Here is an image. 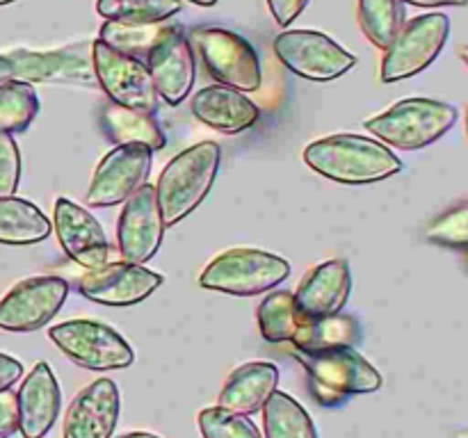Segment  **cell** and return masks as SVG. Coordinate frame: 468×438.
Listing matches in <instances>:
<instances>
[{"mask_svg": "<svg viewBox=\"0 0 468 438\" xmlns=\"http://www.w3.org/2000/svg\"><path fill=\"white\" fill-rule=\"evenodd\" d=\"M466 137H468V103H466Z\"/></svg>", "mask_w": 468, "mask_h": 438, "instance_id": "f6af8a7d", "label": "cell"}, {"mask_svg": "<svg viewBox=\"0 0 468 438\" xmlns=\"http://www.w3.org/2000/svg\"><path fill=\"white\" fill-rule=\"evenodd\" d=\"M425 237L434 245L451 246V249H468V201L430 222Z\"/></svg>", "mask_w": 468, "mask_h": 438, "instance_id": "d6a6232c", "label": "cell"}, {"mask_svg": "<svg viewBox=\"0 0 468 438\" xmlns=\"http://www.w3.org/2000/svg\"><path fill=\"white\" fill-rule=\"evenodd\" d=\"M154 85L160 99L169 105H181L195 85V50L181 23H167L163 36L146 55Z\"/></svg>", "mask_w": 468, "mask_h": 438, "instance_id": "5bb4252c", "label": "cell"}, {"mask_svg": "<svg viewBox=\"0 0 468 438\" xmlns=\"http://www.w3.org/2000/svg\"><path fill=\"white\" fill-rule=\"evenodd\" d=\"M291 276V263L277 254L250 246L222 251L215 256L204 272L199 286L204 290L224 292L233 297H254L274 290Z\"/></svg>", "mask_w": 468, "mask_h": 438, "instance_id": "5b68a950", "label": "cell"}, {"mask_svg": "<svg viewBox=\"0 0 468 438\" xmlns=\"http://www.w3.org/2000/svg\"><path fill=\"white\" fill-rule=\"evenodd\" d=\"M400 3L416 5V7H464L468 0H400Z\"/></svg>", "mask_w": 468, "mask_h": 438, "instance_id": "74e56055", "label": "cell"}, {"mask_svg": "<svg viewBox=\"0 0 468 438\" xmlns=\"http://www.w3.org/2000/svg\"><path fill=\"white\" fill-rule=\"evenodd\" d=\"M50 219L32 201L16 194L0 196V245H37L50 235Z\"/></svg>", "mask_w": 468, "mask_h": 438, "instance_id": "cb8c5ba5", "label": "cell"}, {"mask_svg": "<svg viewBox=\"0 0 468 438\" xmlns=\"http://www.w3.org/2000/svg\"><path fill=\"white\" fill-rule=\"evenodd\" d=\"M163 283V274L154 272L144 265L128 263V260H119V263L108 260L101 267L87 269V274H82L80 283H78V290L96 304L123 308V306H135L144 301Z\"/></svg>", "mask_w": 468, "mask_h": 438, "instance_id": "4fadbf2b", "label": "cell"}, {"mask_svg": "<svg viewBox=\"0 0 468 438\" xmlns=\"http://www.w3.org/2000/svg\"><path fill=\"white\" fill-rule=\"evenodd\" d=\"M265 438H318L314 420L288 392L274 391L263 406Z\"/></svg>", "mask_w": 468, "mask_h": 438, "instance_id": "484cf974", "label": "cell"}, {"mask_svg": "<svg viewBox=\"0 0 468 438\" xmlns=\"http://www.w3.org/2000/svg\"><path fill=\"white\" fill-rule=\"evenodd\" d=\"M103 132L112 144H142L151 151H160L167 144L163 128L155 121V114L140 112V110L123 108L117 103H105L101 112Z\"/></svg>", "mask_w": 468, "mask_h": 438, "instance_id": "603a6c76", "label": "cell"}, {"mask_svg": "<svg viewBox=\"0 0 468 438\" xmlns=\"http://www.w3.org/2000/svg\"><path fill=\"white\" fill-rule=\"evenodd\" d=\"M9 3H16V0H0V7H3V5H9Z\"/></svg>", "mask_w": 468, "mask_h": 438, "instance_id": "ee69618b", "label": "cell"}, {"mask_svg": "<svg viewBox=\"0 0 468 438\" xmlns=\"http://www.w3.org/2000/svg\"><path fill=\"white\" fill-rule=\"evenodd\" d=\"M219 160H222L219 144L199 141L187 146L165 164L155 185V199L165 226H174L199 208L218 178Z\"/></svg>", "mask_w": 468, "mask_h": 438, "instance_id": "7a4b0ae2", "label": "cell"}, {"mask_svg": "<svg viewBox=\"0 0 468 438\" xmlns=\"http://www.w3.org/2000/svg\"><path fill=\"white\" fill-rule=\"evenodd\" d=\"M187 36H190L192 50H197L204 62L206 71L219 85L233 87L238 91L261 89L263 71H261L259 53L245 36L215 26L197 27Z\"/></svg>", "mask_w": 468, "mask_h": 438, "instance_id": "8992f818", "label": "cell"}, {"mask_svg": "<svg viewBox=\"0 0 468 438\" xmlns=\"http://www.w3.org/2000/svg\"><path fill=\"white\" fill-rule=\"evenodd\" d=\"M183 7V0H96V12L105 21L165 23L172 21Z\"/></svg>", "mask_w": 468, "mask_h": 438, "instance_id": "4dcf8cb0", "label": "cell"}, {"mask_svg": "<svg viewBox=\"0 0 468 438\" xmlns=\"http://www.w3.org/2000/svg\"><path fill=\"white\" fill-rule=\"evenodd\" d=\"M274 55L295 76L314 82L341 78L356 64V57L318 30H286L274 36Z\"/></svg>", "mask_w": 468, "mask_h": 438, "instance_id": "30bf717a", "label": "cell"}, {"mask_svg": "<svg viewBox=\"0 0 468 438\" xmlns=\"http://www.w3.org/2000/svg\"><path fill=\"white\" fill-rule=\"evenodd\" d=\"M21 182V153L12 135L0 130V196L16 194Z\"/></svg>", "mask_w": 468, "mask_h": 438, "instance_id": "836d02e7", "label": "cell"}, {"mask_svg": "<svg viewBox=\"0 0 468 438\" xmlns=\"http://www.w3.org/2000/svg\"><path fill=\"white\" fill-rule=\"evenodd\" d=\"M457 438H468V429H464V432L457 433Z\"/></svg>", "mask_w": 468, "mask_h": 438, "instance_id": "7bdbcfd3", "label": "cell"}, {"mask_svg": "<svg viewBox=\"0 0 468 438\" xmlns=\"http://www.w3.org/2000/svg\"><path fill=\"white\" fill-rule=\"evenodd\" d=\"M21 377H23L21 360L14 359V356L0 354V391L12 388Z\"/></svg>", "mask_w": 468, "mask_h": 438, "instance_id": "8d00e7d4", "label": "cell"}, {"mask_svg": "<svg viewBox=\"0 0 468 438\" xmlns=\"http://www.w3.org/2000/svg\"><path fill=\"white\" fill-rule=\"evenodd\" d=\"M297 360L309 372L311 391L324 406H338L350 395H368L382 388L379 370L355 347L323 351H297Z\"/></svg>", "mask_w": 468, "mask_h": 438, "instance_id": "3957f363", "label": "cell"}, {"mask_svg": "<svg viewBox=\"0 0 468 438\" xmlns=\"http://www.w3.org/2000/svg\"><path fill=\"white\" fill-rule=\"evenodd\" d=\"M48 338L69 360L94 372L131 368L135 360L126 338L96 319H67L50 327Z\"/></svg>", "mask_w": 468, "mask_h": 438, "instance_id": "52a82bcc", "label": "cell"}, {"mask_svg": "<svg viewBox=\"0 0 468 438\" xmlns=\"http://www.w3.org/2000/svg\"><path fill=\"white\" fill-rule=\"evenodd\" d=\"M302 158L315 173L343 185H370L402 172V160L388 146L352 132L311 141Z\"/></svg>", "mask_w": 468, "mask_h": 438, "instance_id": "6da1fadb", "label": "cell"}, {"mask_svg": "<svg viewBox=\"0 0 468 438\" xmlns=\"http://www.w3.org/2000/svg\"><path fill=\"white\" fill-rule=\"evenodd\" d=\"M199 432L204 438H263L247 415L222 406H210L199 413Z\"/></svg>", "mask_w": 468, "mask_h": 438, "instance_id": "1f68e13d", "label": "cell"}, {"mask_svg": "<svg viewBox=\"0 0 468 438\" xmlns=\"http://www.w3.org/2000/svg\"><path fill=\"white\" fill-rule=\"evenodd\" d=\"M457 123V110L434 99L398 100L378 117H370L366 128L382 144L400 151H420L441 140Z\"/></svg>", "mask_w": 468, "mask_h": 438, "instance_id": "277c9868", "label": "cell"}, {"mask_svg": "<svg viewBox=\"0 0 468 438\" xmlns=\"http://www.w3.org/2000/svg\"><path fill=\"white\" fill-rule=\"evenodd\" d=\"M291 342L297 351L356 347L361 342V324L359 319L346 313L327 315V318H304Z\"/></svg>", "mask_w": 468, "mask_h": 438, "instance_id": "d4e9b609", "label": "cell"}, {"mask_svg": "<svg viewBox=\"0 0 468 438\" xmlns=\"http://www.w3.org/2000/svg\"><path fill=\"white\" fill-rule=\"evenodd\" d=\"M165 23H123V21H105L99 30V39L108 44L110 48L119 50L123 55L146 62V55L154 48L155 41L163 36Z\"/></svg>", "mask_w": 468, "mask_h": 438, "instance_id": "83f0119b", "label": "cell"}, {"mask_svg": "<svg viewBox=\"0 0 468 438\" xmlns=\"http://www.w3.org/2000/svg\"><path fill=\"white\" fill-rule=\"evenodd\" d=\"M192 114L213 130L238 135L259 121L261 110L245 91L215 82L192 96Z\"/></svg>", "mask_w": 468, "mask_h": 438, "instance_id": "44dd1931", "label": "cell"}, {"mask_svg": "<svg viewBox=\"0 0 468 438\" xmlns=\"http://www.w3.org/2000/svg\"><path fill=\"white\" fill-rule=\"evenodd\" d=\"M18 432L23 438H44L53 429L62 406V392L46 360L32 368L16 392Z\"/></svg>", "mask_w": 468, "mask_h": 438, "instance_id": "d6986e66", "label": "cell"}, {"mask_svg": "<svg viewBox=\"0 0 468 438\" xmlns=\"http://www.w3.org/2000/svg\"><path fill=\"white\" fill-rule=\"evenodd\" d=\"M18 432V404L12 388L0 391V438H9Z\"/></svg>", "mask_w": 468, "mask_h": 438, "instance_id": "e575fe53", "label": "cell"}, {"mask_svg": "<svg viewBox=\"0 0 468 438\" xmlns=\"http://www.w3.org/2000/svg\"><path fill=\"white\" fill-rule=\"evenodd\" d=\"M451 35V18L446 14H423L402 26L396 39L384 50L382 82H400L423 73L441 55Z\"/></svg>", "mask_w": 468, "mask_h": 438, "instance_id": "ba28073f", "label": "cell"}, {"mask_svg": "<svg viewBox=\"0 0 468 438\" xmlns=\"http://www.w3.org/2000/svg\"><path fill=\"white\" fill-rule=\"evenodd\" d=\"M39 114V96L30 82L5 80L0 85V130L16 135L30 128Z\"/></svg>", "mask_w": 468, "mask_h": 438, "instance_id": "f546056e", "label": "cell"}, {"mask_svg": "<svg viewBox=\"0 0 468 438\" xmlns=\"http://www.w3.org/2000/svg\"><path fill=\"white\" fill-rule=\"evenodd\" d=\"M14 78V71H12V64H9L7 55H0V85H3L5 80H12Z\"/></svg>", "mask_w": 468, "mask_h": 438, "instance_id": "f35d334b", "label": "cell"}, {"mask_svg": "<svg viewBox=\"0 0 468 438\" xmlns=\"http://www.w3.org/2000/svg\"><path fill=\"white\" fill-rule=\"evenodd\" d=\"M69 297V283L62 276H32L16 283L0 299V328L30 333L46 327Z\"/></svg>", "mask_w": 468, "mask_h": 438, "instance_id": "7c38bea8", "label": "cell"}, {"mask_svg": "<svg viewBox=\"0 0 468 438\" xmlns=\"http://www.w3.org/2000/svg\"><path fill=\"white\" fill-rule=\"evenodd\" d=\"M7 55L14 80L96 85L91 44H73L58 50H14Z\"/></svg>", "mask_w": 468, "mask_h": 438, "instance_id": "9a60e30c", "label": "cell"}, {"mask_svg": "<svg viewBox=\"0 0 468 438\" xmlns=\"http://www.w3.org/2000/svg\"><path fill=\"white\" fill-rule=\"evenodd\" d=\"M53 228L64 254L85 269L101 267L110 260V242L99 219L76 201L59 196L53 208Z\"/></svg>", "mask_w": 468, "mask_h": 438, "instance_id": "e0dca14e", "label": "cell"}, {"mask_svg": "<svg viewBox=\"0 0 468 438\" xmlns=\"http://www.w3.org/2000/svg\"><path fill=\"white\" fill-rule=\"evenodd\" d=\"M279 383V370L268 360H254L233 370L219 391L218 406L233 411V413L251 415L263 411Z\"/></svg>", "mask_w": 468, "mask_h": 438, "instance_id": "7402d4cb", "label": "cell"}, {"mask_svg": "<svg viewBox=\"0 0 468 438\" xmlns=\"http://www.w3.org/2000/svg\"><path fill=\"white\" fill-rule=\"evenodd\" d=\"M117 438H160V436H155V433H149V432H128V433H123V436H117Z\"/></svg>", "mask_w": 468, "mask_h": 438, "instance_id": "ab89813d", "label": "cell"}, {"mask_svg": "<svg viewBox=\"0 0 468 438\" xmlns=\"http://www.w3.org/2000/svg\"><path fill=\"white\" fill-rule=\"evenodd\" d=\"M154 151L142 144H119L101 158L87 187V205L110 208L135 194L146 182Z\"/></svg>", "mask_w": 468, "mask_h": 438, "instance_id": "8fae6325", "label": "cell"}, {"mask_svg": "<svg viewBox=\"0 0 468 438\" xmlns=\"http://www.w3.org/2000/svg\"><path fill=\"white\" fill-rule=\"evenodd\" d=\"M460 55H462V59H464V64H466V67H468V44L464 46V48L460 50Z\"/></svg>", "mask_w": 468, "mask_h": 438, "instance_id": "b9f144b4", "label": "cell"}, {"mask_svg": "<svg viewBox=\"0 0 468 438\" xmlns=\"http://www.w3.org/2000/svg\"><path fill=\"white\" fill-rule=\"evenodd\" d=\"M466 251H468V249H466Z\"/></svg>", "mask_w": 468, "mask_h": 438, "instance_id": "bcb514c9", "label": "cell"}, {"mask_svg": "<svg viewBox=\"0 0 468 438\" xmlns=\"http://www.w3.org/2000/svg\"><path fill=\"white\" fill-rule=\"evenodd\" d=\"M311 0H268V7L277 26L288 27L302 12L306 9Z\"/></svg>", "mask_w": 468, "mask_h": 438, "instance_id": "d590c367", "label": "cell"}, {"mask_svg": "<svg viewBox=\"0 0 468 438\" xmlns=\"http://www.w3.org/2000/svg\"><path fill=\"white\" fill-rule=\"evenodd\" d=\"M91 64H94L96 82L112 103L146 114L158 112L160 94L146 68V62L119 53L96 39L91 41Z\"/></svg>", "mask_w": 468, "mask_h": 438, "instance_id": "9c48e42d", "label": "cell"}, {"mask_svg": "<svg viewBox=\"0 0 468 438\" xmlns=\"http://www.w3.org/2000/svg\"><path fill=\"white\" fill-rule=\"evenodd\" d=\"M119 388L112 379L101 377L82 388L64 415V438H112L119 422Z\"/></svg>", "mask_w": 468, "mask_h": 438, "instance_id": "ac0fdd59", "label": "cell"}, {"mask_svg": "<svg viewBox=\"0 0 468 438\" xmlns=\"http://www.w3.org/2000/svg\"><path fill=\"white\" fill-rule=\"evenodd\" d=\"M359 26L379 50H387L405 26V5L400 0H359Z\"/></svg>", "mask_w": 468, "mask_h": 438, "instance_id": "f1b7e54d", "label": "cell"}, {"mask_svg": "<svg viewBox=\"0 0 468 438\" xmlns=\"http://www.w3.org/2000/svg\"><path fill=\"white\" fill-rule=\"evenodd\" d=\"M352 292V272L347 260L334 258L315 265L295 290L297 308L304 318H327L346 308Z\"/></svg>", "mask_w": 468, "mask_h": 438, "instance_id": "ffe728a7", "label": "cell"}, {"mask_svg": "<svg viewBox=\"0 0 468 438\" xmlns=\"http://www.w3.org/2000/svg\"><path fill=\"white\" fill-rule=\"evenodd\" d=\"M261 336L268 342H291L295 331L300 328L304 315L300 313L295 301V292L288 290H274L261 301L259 310Z\"/></svg>", "mask_w": 468, "mask_h": 438, "instance_id": "4316f807", "label": "cell"}, {"mask_svg": "<svg viewBox=\"0 0 468 438\" xmlns=\"http://www.w3.org/2000/svg\"><path fill=\"white\" fill-rule=\"evenodd\" d=\"M187 3H192V5H199V7H213V5L218 3V0H187Z\"/></svg>", "mask_w": 468, "mask_h": 438, "instance_id": "60d3db41", "label": "cell"}, {"mask_svg": "<svg viewBox=\"0 0 468 438\" xmlns=\"http://www.w3.org/2000/svg\"><path fill=\"white\" fill-rule=\"evenodd\" d=\"M165 222L160 214L155 185H144L123 203L117 224V245L123 260L144 265L158 254L165 237Z\"/></svg>", "mask_w": 468, "mask_h": 438, "instance_id": "2e32d148", "label": "cell"}]
</instances>
